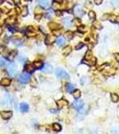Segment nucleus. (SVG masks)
I'll return each mask as SVG.
<instances>
[{
    "label": "nucleus",
    "instance_id": "nucleus-6",
    "mask_svg": "<svg viewBox=\"0 0 119 134\" xmlns=\"http://www.w3.org/2000/svg\"><path fill=\"white\" fill-rule=\"evenodd\" d=\"M96 62H97V60H96V58L93 57L92 56L91 59H88V60H86V59H84V60H82V63H86V64H88V65H95L96 64Z\"/></svg>",
    "mask_w": 119,
    "mask_h": 134
},
{
    "label": "nucleus",
    "instance_id": "nucleus-20",
    "mask_svg": "<svg viewBox=\"0 0 119 134\" xmlns=\"http://www.w3.org/2000/svg\"><path fill=\"white\" fill-rule=\"evenodd\" d=\"M71 51H72V47H70V46H66L63 49V54H64V55H68L71 53Z\"/></svg>",
    "mask_w": 119,
    "mask_h": 134
},
{
    "label": "nucleus",
    "instance_id": "nucleus-47",
    "mask_svg": "<svg viewBox=\"0 0 119 134\" xmlns=\"http://www.w3.org/2000/svg\"><path fill=\"white\" fill-rule=\"evenodd\" d=\"M2 33H3V28L0 27V36L2 35Z\"/></svg>",
    "mask_w": 119,
    "mask_h": 134
},
{
    "label": "nucleus",
    "instance_id": "nucleus-46",
    "mask_svg": "<svg viewBox=\"0 0 119 134\" xmlns=\"http://www.w3.org/2000/svg\"><path fill=\"white\" fill-rule=\"evenodd\" d=\"M50 111H51L52 113H57L58 112L57 110H55V109H50Z\"/></svg>",
    "mask_w": 119,
    "mask_h": 134
},
{
    "label": "nucleus",
    "instance_id": "nucleus-30",
    "mask_svg": "<svg viewBox=\"0 0 119 134\" xmlns=\"http://www.w3.org/2000/svg\"><path fill=\"white\" fill-rule=\"evenodd\" d=\"M111 4L114 7H118L119 6V0H111Z\"/></svg>",
    "mask_w": 119,
    "mask_h": 134
},
{
    "label": "nucleus",
    "instance_id": "nucleus-28",
    "mask_svg": "<svg viewBox=\"0 0 119 134\" xmlns=\"http://www.w3.org/2000/svg\"><path fill=\"white\" fill-rule=\"evenodd\" d=\"M64 36H65V38H66L67 39H72L73 37V34L72 31H67V32H65Z\"/></svg>",
    "mask_w": 119,
    "mask_h": 134
},
{
    "label": "nucleus",
    "instance_id": "nucleus-49",
    "mask_svg": "<svg viewBox=\"0 0 119 134\" xmlns=\"http://www.w3.org/2000/svg\"><path fill=\"white\" fill-rule=\"evenodd\" d=\"M89 48H92V45L90 44V45H89Z\"/></svg>",
    "mask_w": 119,
    "mask_h": 134
},
{
    "label": "nucleus",
    "instance_id": "nucleus-33",
    "mask_svg": "<svg viewBox=\"0 0 119 134\" xmlns=\"http://www.w3.org/2000/svg\"><path fill=\"white\" fill-rule=\"evenodd\" d=\"M85 59L86 60H88V59H91V58L92 57V53H91V51L89 50V51H87V53L85 54Z\"/></svg>",
    "mask_w": 119,
    "mask_h": 134
},
{
    "label": "nucleus",
    "instance_id": "nucleus-44",
    "mask_svg": "<svg viewBox=\"0 0 119 134\" xmlns=\"http://www.w3.org/2000/svg\"><path fill=\"white\" fill-rule=\"evenodd\" d=\"M55 14H56V15H57V16H61L62 14H63V13H62L61 11H56V13H55Z\"/></svg>",
    "mask_w": 119,
    "mask_h": 134
},
{
    "label": "nucleus",
    "instance_id": "nucleus-19",
    "mask_svg": "<svg viewBox=\"0 0 119 134\" xmlns=\"http://www.w3.org/2000/svg\"><path fill=\"white\" fill-rule=\"evenodd\" d=\"M25 70L27 71H29V72H32V71L35 70V67H34L33 63H29V64H27V65L25 66Z\"/></svg>",
    "mask_w": 119,
    "mask_h": 134
},
{
    "label": "nucleus",
    "instance_id": "nucleus-52",
    "mask_svg": "<svg viewBox=\"0 0 119 134\" xmlns=\"http://www.w3.org/2000/svg\"><path fill=\"white\" fill-rule=\"evenodd\" d=\"M14 134H18V133H14Z\"/></svg>",
    "mask_w": 119,
    "mask_h": 134
},
{
    "label": "nucleus",
    "instance_id": "nucleus-16",
    "mask_svg": "<svg viewBox=\"0 0 119 134\" xmlns=\"http://www.w3.org/2000/svg\"><path fill=\"white\" fill-rule=\"evenodd\" d=\"M15 22H16V19H15L14 16H10L6 20V22L9 25H14L15 23Z\"/></svg>",
    "mask_w": 119,
    "mask_h": 134
},
{
    "label": "nucleus",
    "instance_id": "nucleus-38",
    "mask_svg": "<svg viewBox=\"0 0 119 134\" xmlns=\"http://www.w3.org/2000/svg\"><path fill=\"white\" fill-rule=\"evenodd\" d=\"M42 18V14H35V20L36 21H39Z\"/></svg>",
    "mask_w": 119,
    "mask_h": 134
},
{
    "label": "nucleus",
    "instance_id": "nucleus-12",
    "mask_svg": "<svg viewBox=\"0 0 119 134\" xmlns=\"http://www.w3.org/2000/svg\"><path fill=\"white\" fill-rule=\"evenodd\" d=\"M20 111L22 113H26L29 111V105L26 103H22L20 105Z\"/></svg>",
    "mask_w": 119,
    "mask_h": 134
},
{
    "label": "nucleus",
    "instance_id": "nucleus-15",
    "mask_svg": "<svg viewBox=\"0 0 119 134\" xmlns=\"http://www.w3.org/2000/svg\"><path fill=\"white\" fill-rule=\"evenodd\" d=\"M65 89H66V91L68 92V93H73V92L75 90L74 85L71 84V83H68V84L66 85V88H65Z\"/></svg>",
    "mask_w": 119,
    "mask_h": 134
},
{
    "label": "nucleus",
    "instance_id": "nucleus-23",
    "mask_svg": "<svg viewBox=\"0 0 119 134\" xmlns=\"http://www.w3.org/2000/svg\"><path fill=\"white\" fill-rule=\"evenodd\" d=\"M7 61L5 58H0V66L1 67H6L7 66Z\"/></svg>",
    "mask_w": 119,
    "mask_h": 134
},
{
    "label": "nucleus",
    "instance_id": "nucleus-41",
    "mask_svg": "<svg viewBox=\"0 0 119 134\" xmlns=\"http://www.w3.org/2000/svg\"><path fill=\"white\" fill-rule=\"evenodd\" d=\"M73 22H74V24H75V25H78V26H80V25H82V24H81L80 20H79V19H75L74 21H73Z\"/></svg>",
    "mask_w": 119,
    "mask_h": 134
},
{
    "label": "nucleus",
    "instance_id": "nucleus-51",
    "mask_svg": "<svg viewBox=\"0 0 119 134\" xmlns=\"http://www.w3.org/2000/svg\"><path fill=\"white\" fill-rule=\"evenodd\" d=\"M25 1H31V0H25Z\"/></svg>",
    "mask_w": 119,
    "mask_h": 134
},
{
    "label": "nucleus",
    "instance_id": "nucleus-35",
    "mask_svg": "<svg viewBox=\"0 0 119 134\" xmlns=\"http://www.w3.org/2000/svg\"><path fill=\"white\" fill-rule=\"evenodd\" d=\"M78 30L79 31H81V32H85L86 31V29L84 26H82V25H80L79 27H78Z\"/></svg>",
    "mask_w": 119,
    "mask_h": 134
},
{
    "label": "nucleus",
    "instance_id": "nucleus-48",
    "mask_svg": "<svg viewBox=\"0 0 119 134\" xmlns=\"http://www.w3.org/2000/svg\"><path fill=\"white\" fill-rule=\"evenodd\" d=\"M55 2H57V3H60V2H62V0H55Z\"/></svg>",
    "mask_w": 119,
    "mask_h": 134
},
{
    "label": "nucleus",
    "instance_id": "nucleus-37",
    "mask_svg": "<svg viewBox=\"0 0 119 134\" xmlns=\"http://www.w3.org/2000/svg\"><path fill=\"white\" fill-rule=\"evenodd\" d=\"M19 61L20 62H21V63H25V61H26V57H24V56H23V55H21L19 56Z\"/></svg>",
    "mask_w": 119,
    "mask_h": 134
},
{
    "label": "nucleus",
    "instance_id": "nucleus-17",
    "mask_svg": "<svg viewBox=\"0 0 119 134\" xmlns=\"http://www.w3.org/2000/svg\"><path fill=\"white\" fill-rule=\"evenodd\" d=\"M42 71L44 72H51L53 71V67L50 64H45L42 68Z\"/></svg>",
    "mask_w": 119,
    "mask_h": 134
},
{
    "label": "nucleus",
    "instance_id": "nucleus-39",
    "mask_svg": "<svg viewBox=\"0 0 119 134\" xmlns=\"http://www.w3.org/2000/svg\"><path fill=\"white\" fill-rule=\"evenodd\" d=\"M42 12V9L40 8V7H36V9H35V13L36 14H41Z\"/></svg>",
    "mask_w": 119,
    "mask_h": 134
},
{
    "label": "nucleus",
    "instance_id": "nucleus-2",
    "mask_svg": "<svg viewBox=\"0 0 119 134\" xmlns=\"http://www.w3.org/2000/svg\"><path fill=\"white\" fill-rule=\"evenodd\" d=\"M7 72H8L9 75H10V76H12V77L16 76L17 68H16L15 63H9L8 65H7Z\"/></svg>",
    "mask_w": 119,
    "mask_h": 134
},
{
    "label": "nucleus",
    "instance_id": "nucleus-4",
    "mask_svg": "<svg viewBox=\"0 0 119 134\" xmlns=\"http://www.w3.org/2000/svg\"><path fill=\"white\" fill-rule=\"evenodd\" d=\"M84 106V103H83L82 100H79V99H77V100H75L73 103L72 104V107L74 108V109L76 110H80L82 107Z\"/></svg>",
    "mask_w": 119,
    "mask_h": 134
},
{
    "label": "nucleus",
    "instance_id": "nucleus-3",
    "mask_svg": "<svg viewBox=\"0 0 119 134\" xmlns=\"http://www.w3.org/2000/svg\"><path fill=\"white\" fill-rule=\"evenodd\" d=\"M55 75H56L58 78H60V79H69V74L67 73L64 70L60 69V68L56 69V71H55Z\"/></svg>",
    "mask_w": 119,
    "mask_h": 134
},
{
    "label": "nucleus",
    "instance_id": "nucleus-11",
    "mask_svg": "<svg viewBox=\"0 0 119 134\" xmlns=\"http://www.w3.org/2000/svg\"><path fill=\"white\" fill-rule=\"evenodd\" d=\"M0 54L3 55V56H8L9 55V50L8 48L5 46H2L0 47Z\"/></svg>",
    "mask_w": 119,
    "mask_h": 134
},
{
    "label": "nucleus",
    "instance_id": "nucleus-31",
    "mask_svg": "<svg viewBox=\"0 0 119 134\" xmlns=\"http://www.w3.org/2000/svg\"><path fill=\"white\" fill-rule=\"evenodd\" d=\"M93 26H94L95 28L99 29V30L102 29V25L100 24V22H93Z\"/></svg>",
    "mask_w": 119,
    "mask_h": 134
},
{
    "label": "nucleus",
    "instance_id": "nucleus-22",
    "mask_svg": "<svg viewBox=\"0 0 119 134\" xmlns=\"http://www.w3.org/2000/svg\"><path fill=\"white\" fill-rule=\"evenodd\" d=\"M48 27H49L51 30H58V29L60 28V26H59V24L55 23V22H49V23H48Z\"/></svg>",
    "mask_w": 119,
    "mask_h": 134
},
{
    "label": "nucleus",
    "instance_id": "nucleus-7",
    "mask_svg": "<svg viewBox=\"0 0 119 134\" xmlns=\"http://www.w3.org/2000/svg\"><path fill=\"white\" fill-rule=\"evenodd\" d=\"M39 4L42 8H48L50 6V0H39Z\"/></svg>",
    "mask_w": 119,
    "mask_h": 134
},
{
    "label": "nucleus",
    "instance_id": "nucleus-14",
    "mask_svg": "<svg viewBox=\"0 0 119 134\" xmlns=\"http://www.w3.org/2000/svg\"><path fill=\"white\" fill-rule=\"evenodd\" d=\"M55 42H56V44H57V46H59V47L64 46V45H65V38H62V37H60V38H58L57 39L55 40Z\"/></svg>",
    "mask_w": 119,
    "mask_h": 134
},
{
    "label": "nucleus",
    "instance_id": "nucleus-45",
    "mask_svg": "<svg viewBox=\"0 0 119 134\" xmlns=\"http://www.w3.org/2000/svg\"><path fill=\"white\" fill-rule=\"evenodd\" d=\"M115 56H116V61H118V62H119V54H116V55H115Z\"/></svg>",
    "mask_w": 119,
    "mask_h": 134
},
{
    "label": "nucleus",
    "instance_id": "nucleus-50",
    "mask_svg": "<svg viewBox=\"0 0 119 134\" xmlns=\"http://www.w3.org/2000/svg\"><path fill=\"white\" fill-rule=\"evenodd\" d=\"M1 13H2V10H1V9H0V14H1Z\"/></svg>",
    "mask_w": 119,
    "mask_h": 134
},
{
    "label": "nucleus",
    "instance_id": "nucleus-9",
    "mask_svg": "<svg viewBox=\"0 0 119 134\" xmlns=\"http://www.w3.org/2000/svg\"><path fill=\"white\" fill-rule=\"evenodd\" d=\"M11 84V80L8 79V78H4V79L1 80L0 81V85L3 86V87H7L9 85Z\"/></svg>",
    "mask_w": 119,
    "mask_h": 134
},
{
    "label": "nucleus",
    "instance_id": "nucleus-29",
    "mask_svg": "<svg viewBox=\"0 0 119 134\" xmlns=\"http://www.w3.org/2000/svg\"><path fill=\"white\" fill-rule=\"evenodd\" d=\"M111 99H112V101L116 103V102H117L119 100V97L116 94H112L111 95Z\"/></svg>",
    "mask_w": 119,
    "mask_h": 134
},
{
    "label": "nucleus",
    "instance_id": "nucleus-43",
    "mask_svg": "<svg viewBox=\"0 0 119 134\" xmlns=\"http://www.w3.org/2000/svg\"><path fill=\"white\" fill-rule=\"evenodd\" d=\"M6 2H7L8 4H10V5H12V6H14V0H6Z\"/></svg>",
    "mask_w": 119,
    "mask_h": 134
},
{
    "label": "nucleus",
    "instance_id": "nucleus-42",
    "mask_svg": "<svg viewBox=\"0 0 119 134\" xmlns=\"http://www.w3.org/2000/svg\"><path fill=\"white\" fill-rule=\"evenodd\" d=\"M94 3L96 5H100V4L102 3V0H94Z\"/></svg>",
    "mask_w": 119,
    "mask_h": 134
},
{
    "label": "nucleus",
    "instance_id": "nucleus-26",
    "mask_svg": "<svg viewBox=\"0 0 119 134\" xmlns=\"http://www.w3.org/2000/svg\"><path fill=\"white\" fill-rule=\"evenodd\" d=\"M53 129H54L55 131H60L62 127H61V125L58 124V123H54V124H53Z\"/></svg>",
    "mask_w": 119,
    "mask_h": 134
},
{
    "label": "nucleus",
    "instance_id": "nucleus-8",
    "mask_svg": "<svg viewBox=\"0 0 119 134\" xmlns=\"http://www.w3.org/2000/svg\"><path fill=\"white\" fill-rule=\"evenodd\" d=\"M62 23L65 26V27H70L72 26V20L70 19L69 17H66V18H63L62 19Z\"/></svg>",
    "mask_w": 119,
    "mask_h": 134
},
{
    "label": "nucleus",
    "instance_id": "nucleus-40",
    "mask_svg": "<svg viewBox=\"0 0 119 134\" xmlns=\"http://www.w3.org/2000/svg\"><path fill=\"white\" fill-rule=\"evenodd\" d=\"M8 30L11 31V32H15L16 31V28H14V27H12V26H10V27L8 28Z\"/></svg>",
    "mask_w": 119,
    "mask_h": 134
},
{
    "label": "nucleus",
    "instance_id": "nucleus-10",
    "mask_svg": "<svg viewBox=\"0 0 119 134\" xmlns=\"http://www.w3.org/2000/svg\"><path fill=\"white\" fill-rule=\"evenodd\" d=\"M56 105H57V107H59V108H62V107H67L68 102H67L66 100H64V99H60V100H57V101H56Z\"/></svg>",
    "mask_w": 119,
    "mask_h": 134
},
{
    "label": "nucleus",
    "instance_id": "nucleus-21",
    "mask_svg": "<svg viewBox=\"0 0 119 134\" xmlns=\"http://www.w3.org/2000/svg\"><path fill=\"white\" fill-rule=\"evenodd\" d=\"M16 55H17V51H16V50H12V52L9 53L8 59H9V60L13 61L14 59V57L16 56Z\"/></svg>",
    "mask_w": 119,
    "mask_h": 134
},
{
    "label": "nucleus",
    "instance_id": "nucleus-5",
    "mask_svg": "<svg viewBox=\"0 0 119 134\" xmlns=\"http://www.w3.org/2000/svg\"><path fill=\"white\" fill-rule=\"evenodd\" d=\"M0 115H1V117L3 118V119L8 120L9 118H11L13 113H12L11 111H2V112L0 113Z\"/></svg>",
    "mask_w": 119,
    "mask_h": 134
},
{
    "label": "nucleus",
    "instance_id": "nucleus-32",
    "mask_svg": "<svg viewBox=\"0 0 119 134\" xmlns=\"http://www.w3.org/2000/svg\"><path fill=\"white\" fill-rule=\"evenodd\" d=\"M89 17H90V19L91 20H94L95 17H96V14L93 11H90L89 12Z\"/></svg>",
    "mask_w": 119,
    "mask_h": 134
},
{
    "label": "nucleus",
    "instance_id": "nucleus-13",
    "mask_svg": "<svg viewBox=\"0 0 119 134\" xmlns=\"http://www.w3.org/2000/svg\"><path fill=\"white\" fill-rule=\"evenodd\" d=\"M74 13L77 16H81V15H82V14H84V12H83V10L82 9V7H81L80 6H75L74 7Z\"/></svg>",
    "mask_w": 119,
    "mask_h": 134
},
{
    "label": "nucleus",
    "instance_id": "nucleus-36",
    "mask_svg": "<svg viewBox=\"0 0 119 134\" xmlns=\"http://www.w3.org/2000/svg\"><path fill=\"white\" fill-rule=\"evenodd\" d=\"M53 7H54V9H55L56 11H58V9L60 7V5H59V3H57V2H55L54 5H53Z\"/></svg>",
    "mask_w": 119,
    "mask_h": 134
},
{
    "label": "nucleus",
    "instance_id": "nucleus-1",
    "mask_svg": "<svg viewBox=\"0 0 119 134\" xmlns=\"http://www.w3.org/2000/svg\"><path fill=\"white\" fill-rule=\"evenodd\" d=\"M18 80L22 84H26V83H28L31 80V74L29 73V72H23V73H22L20 75Z\"/></svg>",
    "mask_w": 119,
    "mask_h": 134
},
{
    "label": "nucleus",
    "instance_id": "nucleus-24",
    "mask_svg": "<svg viewBox=\"0 0 119 134\" xmlns=\"http://www.w3.org/2000/svg\"><path fill=\"white\" fill-rule=\"evenodd\" d=\"M73 95L75 99H78L81 97V91L79 90V89H75V90L73 92Z\"/></svg>",
    "mask_w": 119,
    "mask_h": 134
},
{
    "label": "nucleus",
    "instance_id": "nucleus-34",
    "mask_svg": "<svg viewBox=\"0 0 119 134\" xmlns=\"http://www.w3.org/2000/svg\"><path fill=\"white\" fill-rule=\"evenodd\" d=\"M83 46H84V43H82V42H80V43L78 44V45H76V47H75V49H76V50L81 49L82 47H83Z\"/></svg>",
    "mask_w": 119,
    "mask_h": 134
},
{
    "label": "nucleus",
    "instance_id": "nucleus-25",
    "mask_svg": "<svg viewBox=\"0 0 119 134\" xmlns=\"http://www.w3.org/2000/svg\"><path fill=\"white\" fill-rule=\"evenodd\" d=\"M33 65L35 67V69H41L43 67V63L41 62H35L33 63Z\"/></svg>",
    "mask_w": 119,
    "mask_h": 134
},
{
    "label": "nucleus",
    "instance_id": "nucleus-27",
    "mask_svg": "<svg viewBox=\"0 0 119 134\" xmlns=\"http://www.w3.org/2000/svg\"><path fill=\"white\" fill-rule=\"evenodd\" d=\"M21 14L22 16H26L28 14V7L27 6H23L22 9V12H21Z\"/></svg>",
    "mask_w": 119,
    "mask_h": 134
},
{
    "label": "nucleus",
    "instance_id": "nucleus-18",
    "mask_svg": "<svg viewBox=\"0 0 119 134\" xmlns=\"http://www.w3.org/2000/svg\"><path fill=\"white\" fill-rule=\"evenodd\" d=\"M55 41V38L51 35H47V38H46V44L47 45H49V44H52L53 42Z\"/></svg>",
    "mask_w": 119,
    "mask_h": 134
}]
</instances>
